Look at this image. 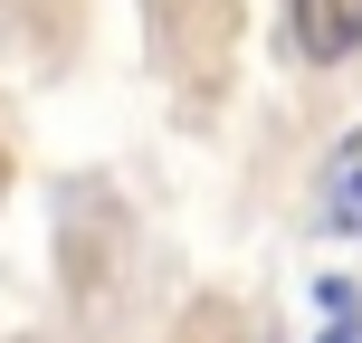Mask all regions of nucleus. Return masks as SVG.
<instances>
[{"label": "nucleus", "instance_id": "3", "mask_svg": "<svg viewBox=\"0 0 362 343\" xmlns=\"http://www.w3.org/2000/svg\"><path fill=\"white\" fill-rule=\"evenodd\" d=\"M315 306H325V334L315 343H362V296L334 277V286H315Z\"/></svg>", "mask_w": 362, "mask_h": 343}, {"label": "nucleus", "instance_id": "1", "mask_svg": "<svg viewBox=\"0 0 362 343\" xmlns=\"http://www.w3.org/2000/svg\"><path fill=\"white\" fill-rule=\"evenodd\" d=\"M286 29H296V57L344 67V57H362V0H286Z\"/></svg>", "mask_w": 362, "mask_h": 343}, {"label": "nucleus", "instance_id": "2", "mask_svg": "<svg viewBox=\"0 0 362 343\" xmlns=\"http://www.w3.org/2000/svg\"><path fill=\"white\" fill-rule=\"evenodd\" d=\"M315 219L334 238H362V124L325 153V181H315Z\"/></svg>", "mask_w": 362, "mask_h": 343}]
</instances>
